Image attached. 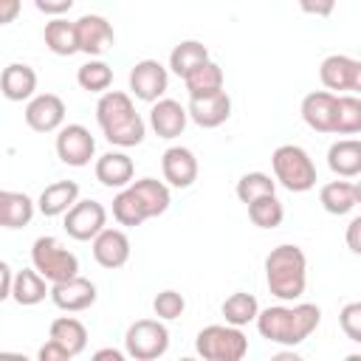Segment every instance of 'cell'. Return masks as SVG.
<instances>
[{"mask_svg": "<svg viewBox=\"0 0 361 361\" xmlns=\"http://www.w3.org/2000/svg\"><path fill=\"white\" fill-rule=\"evenodd\" d=\"M254 322H257L259 336L268 338L271 344L296 347L305 338H310V333L319 327L322 310H319V305L296 299V305H271V307L259 310Z\"/></svg>", "mask_w": 361, "mask_h": 361, "instance_id": "1", "label": "cell"}, {"mask_svg": "<svg viewBox=\"0 0 361 361\" xmlns=\"http://www.w3.org/2000/svg\"><path fill=\"white\" fill-rule=\"evenodd\" d=\"M96 121L104 133V138L113 147H138L147 135V124L141 113L135 110L130 93L124 90H104L96 102Z\"/></svg>", "mask_w": 361, "mask_h": 361, "instance_id": "2", "label": "cell"}, {"mask_svg": "<svg viewBox=\"0 0 361 361\" xmlns=\"http://www.w3.org/2000/svg\"><path fill=\"white\" fill-rule=\"evenodd\" d=\"M265 285L279 302L302 299L307 288V257L299 245L282 243L265 257Z\"/></svg>", "mask_w": 361, "mask_h": 361, "instance_id": "3", "label": "cell"}, {"mask_svg": "<svg viewBox=\"0 0 361 361\" xmlns=\"http://www.w3.org/2000/svg\"><path fill=\"white\" fill-rule=\"evenodd\" d=\"M274 180L288 192H310L316 186V164L299 144H279L271 155Z\"/></svg>", "mask_w": 361, "mask_h": 361, "instance_id": "4", "label": "cell"}, {"mask_svg": "<svg viewBox=\"0 0 361 361\" xmlns=\"http://www.w3.org/2000/svg\"><path fill=\"white\" fill-rule=\"evenodd\" d=\"M195 350L206 361H240L248 353V338L234 324H209L197 333Z\"/></svg>", "mask_w": 361, "mask_h": 361, "instance_id": "5", "label": "cell"}, {"mask_svg": "<svg viewBox=\"0 0 361 361\" xmlns=\"http://www.w3.org/2000/svg\"><path fill=\"white\" fill-rule=\"evenodd\" d=\"M31 265L39 276L48 282H62L79 274V259L73 251H68L56 237H37L31 245Z\"/></svg>", "mask_w": 361, "mask_h": 361, "instance_id": "6", "label": "cell"}, {"mask_svg": "<svg viewBox=\"0 0 361 361\" xmlns=\"http://www.w3.org/2000/svg\"><path fill=\"white\" fill-rule=\"evenodd\" d=\"M169 350V330L161 319H138L124 333V353L135 361H155Z\"/></svg>", "mask_w": 361, "mask_h": 361, "instance_id": "7", "label": "cell"}, {"mask_svg": "<svg viewBox=\"0 0 361 361\" xmlns=\"http://www.w3.org/2000/svg\"><path fill=\"white\" fill-rule=\"evenodd\" d=\"M319 79L330 93L361 90V62L347 54H330L319 65Z\"/></svg>", "mask_w": 361, "mask_h": 361, "instance_id": "8", "label": "cell"}, {"mask_svg": "<svg viewBox=\"0 0 361 361\" xmlns=\"http://www.w3.org/2000/svg\"><path fill=\"white\" fill-rule=\"evenodd\" d=\"M56 155L68 166H87L96 155V138L85 124H62L56 130Z\"/></svg>", "mask_w": 361, "mask_h": 361, "instance_id": "9", "label": "cell"}, {"mask_svg": "<svg viewBox=\"0 0 361 361\" xmlns=\"http://www.w3.org/2000/svg\"><path fill=\"white\" fill-rule=\"evenodd\" d=\"M65 231L68 237L87 243L107 226V209L99 200H76L65 214Z\"/></svg>", "mask_w": 361, "mask_h": 361, "instance_id": "10", "label": "cell"}, {"mask_svg": "<svg viewBox=\"0 0 361 361\" xmlns=\"http://www.w3.org/2000/svg\"><path fill=\"white\" fill-rule=\"evenodd\" d=\"M169 87V71L158 59H141L130 68V93L141 102H158Z\"/></svg>", "mask_w": 361, "mask_h": 361, "instance_id": "11", "label": "cell"}, {"mask_svg": "<svg viewBox=\"0 0 361 361\" xmlns=\"http://www.w3.org/2000/svg\"><path fill=\"white\" fill-rule=\"evenodd\" d=\"M48 296L51 302L65 310V313H82L87 310L93 302H96V285L85 276H71V279H62V282H51L48 288Z\"/></svg>", "mask_w": 361, "mask_h": 361, "instance_id": "12", "label": "cell"}, {"mask_svg": "<svg viewBox=\"0 0 361 361\" xmlns=\"http://www.w3.org/2000/svg\"><path fill=\"white\" fill-rule=\"evenodd\" d=\"M25 124L34 133H56L65 124V102L56 93H37L25 104Z\"/></svg>", "mask_w": 361, "mask_h": 361, "instance_id": "13", "label": "cell"}, {"mask_svg": "<svg viewBox=\"0 0 361 361\" xmlns=\"http://www.w3.org/2000/svg\"><path fill=\"white\" fill-rule=\"evenodd\" d=\"M73 25H76L79 51L87 54V56H99L116 42V31H113L110 20L102 17V14H82Z\"/></svg>", "mask_w": 361, "mask_h": 361, "instance_id": "14", "label": "cell"}, {"mask_svg": "<svg viewBox=\"0 0 361 361\" xmlns=\"http://www.w3.org/2000/svg\"><path fill=\"white\" fill-rule=\"evenodd\" d=\"M186 113H189V118H192L197 127L214 130V127H220V124L228 121V116H231V96H228L226 90H217V93H212V96L189 99Z\"/></svg>", "mask_w": 361, "mask_h": 361, "instance_id": "15", "label": "cell"}, {"mask_svg": "<svg viewBox=\"0 0 361 361\" xmlns=\"http://www.w3.org/2000/svg\"><path fill=\"white\" fill-rule=\"evenodd\" d=\"M93 259L107 268V271H116L121 265H127L130 259V237L121 231V228H102L93 240Z\"/></svg>", "mask_w": 361, "mask_h": 361, "instance_id": "16", "label": "cell"}, {"mask_svg": "<svg viewBox=\"0 0 361 361\" xmlns=\"http://www.w3.org/2000/svg\"><path fill=\"white\" fill-rule=\"evenodd\" d=\"M164 180L175 189H189L197 180V158L189 147H169L161 155Z\"/></svg>", "mask_w": 361, "mask_h": 361, "instance_id": "17", "label": "cell"}, {"mask_svg": "<svg viewBox=\"0 0 361 361\" xmlns=\"http://www.w3.org/2000/svg\"><path fill=\"white\" fill-rule=\"evenodd\" d=\"M302 121L316 133H336V93L313 90L302 99Z\"/></svg>", "mask_w": 361, "mask_h": 361, "instance_id": "18", "label": "cell"}, {"mask_svg": "<svg viewBox=\"0 0 361 361\" xmlns=\"http://www.w3.org/2000/svg\"><path fill=\"white\" fill-rule=\"evenodd\" d=\"M186 121H189V113L180 102L175 99H158L152 102V110H149V127L158 138H178L183 130H186Z\"/></svg>", "mask_w": 361, "mask_h": 361, "instance_id": "19", "label": "cell"}, {"mask_svg": "<svg viewBox=\"0 0 361 361\" xmlns=\"http://www.w3.org/2000/svg\"><path fill=\"white\" fill-rule=\"evenodd\" d=\"M93 172H96V180L102 186H107V189H124V186H130V180L135 175V164H133V158L127 152L110 149V152H104V155L96 158Z\"/></svg>", "mask_w": 361, "mask_h": 361, "instance_id": "20", "label": "cell"}, {"mask_svg": "<svg viewBox=\"0 0 361 361\" xmlns=\"http://www.w3.org/2000/svg\"><path fill=\"white\" fill-rule=\"evenodd\" d=\"M319 203L327 214H350L361 203V186L353 183L350 178L344 180H330L319 189Z\"/></svg>", "mask_w": 361, "mask_h": 361, "instance_id": "21", "label": "cell"}, {"mask_svg": "<svg viewBox=\"0 0 361 361\" xmlns=\"http://www.w3.org/2000/svg\"><path fill=\"white\" fill-rule=\"evenodd\" d=\"M37 90V71L25 62H11L0 73V93L8 102H28Z\"/></svg>", "mask_w": 361, "mask_h": 361, "instance_id": "22", "label": "cell"}, {"mask_svg": "<svg viewBox=\"0 0 361 361\" xmlns=\"http://www.w3.org/2000/svg\"><path fill=\"white\" fill-rule=\"evenodd\" d=\"M79 200V183L76 180H56V183H48L39 197H37V212L45 214V217H59L65 214L73 203Z\"/></svg>", "mask_w": 361, "mask_h": 361, "instance_id": "23", "label": "cell"}, {"mask_svg": "<svg viewBox=\"0 0 361 361\" xmlns=\"http://www.w3.org/2000/svg\"><path fill=\"white\" fill-rule=\"evenodd\" d=\"M327 166L338 178H358L361 175V141L341 138L327 149Z\"/></svg>", "mask_w": 361, "mask_h": 361, "instance_id": "24", "label": "cell"}, {"mask_svg": "<svg viewBox=\"0 0 361 361\" xmlns=\"http://www.w3.org/2000/svg\"><path fill=\"white\" fill-rule=\"evenodd\" d=\"M48 288H51V282L45 276H39L37 268H23L11 279V299L23 307H34L48 296Z\"/></svg>", "mask_w": 361, "mask_h": 361, "instance_id": "25", "label": "cell"}, {"mask_svg": "<svg viewBox=\"0 0 361 361\" xmlns=\"http://www.w3.org/2000/svg\"><path fill=\"white\" fill-rule=\"evenodd\" d=\"M48 338H54L59 347H65L71 358L82 355L85 347H87V330H85V324H82L79 319H73V316H59V319H54L51 327H48Z\"/></svg>", "mask_w": 361, "mask_h": 361, "instance_id": "26", "label": "cell"}, {"mask_svg": "<svg viewBox=\"0 0 361 361\" xmlns=\"http://www.w3.org/2000/svg\"><path fill=\"white\" fill-rule=\"evenodd\" d=\"M130 189H133V195L141 200L147 217H161V214L169 209V203H172L169 186H166L164 180L141 178V180H130Z\"/></svg>", "mask_w": 361, "mask_h": 361, "instance_id": "27", "label": "cell"}, {"mask_svg": "<svg viewBox=\"0 0 361 361\" xmlns=\"http://www.w3.org/2000/svg\"><path fill=\"white\" fill-rule=\"evenodd\" d=\"M37 203L25 192H8L3 189L0 200V228H23L31 223Z\"/></svg>", "mask_w": 361, "mask_h": 361, "instance_id": "28", "label": "cell"}, {"mask_svg": "<svg viewBox=\"0 0 361 361\" xmlns=\"http://www.w3.org/2000/svg\"><path fill=\"white\" fill-rule=\"evenodd\" d=\"M42 39H45V48L56 56H73L79 54V39H76V25L68 23L65 17H54L45 23V31H42Z\"/></svg>", "mask_w": 361, "mask_h": 361, "instance_id": "29", "label": "cell"}, {"mask_svg": "<svg viewBox=\"0 0 361 361\" xmlns=\"http://www.w3.org/2000/svg\"><path fill=\"white\" fill-rule=\"evenodd\" d=\"M183 85H186V93L189 99H197V96H212L217 90H223V68L212 59H206L203 65H197L195 71H189L183 76Z\"/></svg>", "mask_w": 361, "mask_h": 361, "instance_id": "30", "label": "cell"}, {"mask_svg": "<svg viewBox=\"0 0 361 361\" xmlns=\"http://www.w3.org/2000/svg\"><path fill=\"white\" fill-rule=\"evenodd\" d=\"M206 59H209V48H206L200 39H183V42H178V45L172 48V54H169V71L183 79L189 71H195V68L203 65Z\"/></svg>", "mask_w": 361, "mask_h": 361, "instance_id": "31", "label": "cell"}, {"mask_svg": "<svg viewBox=\"0 0 361 361\" xmlns=\"http://www.w3.org/2000/svg\"><path fill=\"white\" fill-rule=\"evenodd\" d=\"M220 313L226 319V324H234V327H245L248 322L257 319L259 313V302L254 293H245V290H237L231 293L223 305H220Z\"/></svg>", "mask_w": 361, "mask_h": 361, "instance_id": "32", "label": "cell"}, {"mask_svg": "<svg viewBox=\"0 0 361 361\" xmlns=\"http://www.w3.org/2000/svg\"><path fill=\"white\" fill-rule=\"evenodd\" d=\"M245 206H248V217H251V223L257 228H276L282 223V217H285V206L276 197V192L274 195H262V197H257V200H251Z\"/></svg>", "mask_w": 361, "mask_h": 361, "instance_id": "33", "label": "cell"}, {"mask_svg": "<svg viewBox=\"0 0 361 361\" xmlns=\"http://www.w3.org/2000/svg\"><path fill=\"white\" fill-rule=\"evenodd\" d=\"M336 133L355 135L361 133V99L353 93H336Z\"/></svg>", "mask_w": 361, "mask_h": 361, "instance_id": "34", "label": "cell"}, {"mask_svg": "<svg viewBox=\"0 0 361 361\" xmlns=\"http://www.w3.org/2000/svg\"><path fill=\"white\" fill-rule=\"evenodd\" d=\"M113 217H116L118 226H127V228L141 226L144 220H149L147 212H144V206H141V200L133 195L130 186H124V189L113 197Z\"/></svg>", "mask_w": 361, "mask_h": 361, "instance_id": "35", "label": "cell"}, {"mask_svg": "<svg viewBox=\"0 0 361 361\" xmlns=\"http://www.w3.org/2000/svg\"><path fill=\"white\" fill-rule=\"evenodd\" d=\"M76 82L87 93H104L113 85V68L102 59H90L76 71Z\"/></svg>", "mask_w": 361, "mask_h": 361, "instance_id": "36", "label": "cell"}, {"mask_svg": "<svg viewBox=\"0 0 361 361\" xmlns=\"http://www.w3.org/2000/svg\"><path fill=\"white\" fill-rule=\"evenodd\" d=\"M234 192H237V197L243 203H251V200H257L262 195H274L276 192V180L271 175H265V172H245L237 180V189Z\"/></svg>", "mask_w": 361, "mask_h": 361, "instance_id": "37", "label": "cell"}, {"mask_svg": "<svg viewBox=\"0 0 361 361\" xmlns=\"http://www.w3.org/2000/svg\"><path fill=\"white\" fill-rule=\"evenodd\" d=\"M152 310H155V316H158L161 322H172V319H180V316H183L186 299H183L178 290L166 288V290H161V293L152 299Z\"/></svg>", "mask_w": 361, "mask_h": 361, "instance_id": "38", "label": "cell"}, {"mask_svg": "<svg viewBox=\"0 0 361 361\" xmlns=\"http://www.w3.org/2000/svg\"><path fill=\"white\" fill-rule=\"evenodd\" d=\"M338 327L350 341H361V302H350L338 313Z\"/></svg>", "mask_w": 361, "mask_h": 361, "instance_id": "39", "label": "cell"}, {"mask_svg": "<svg viewBox=\"0 0 361 361\" xmlns=\"http://www.w3.org/2000/svg\"><path fill=\"white\" fill-rule=\"evenodd\" d=\"M296 3L305 14H313V17H330L336 8V0H296Z\"/></svg>", "mask_w": 361, "mask_h": 361, "instance_id": "40", "label": "cell"}, {"mask_svg": "<svg viewBox=\"0 0 361 361\" xmlns=\"http://www.w3.org/2000/svg\"><path fill=\"white\" fill-rule=\"evenodd\" d=\"M39 361H71V355H68V350L65 347H59L54 338H48L42 347H39Z\"/></svg>", "mask_w": 361, "mask_h": 361, "instance_id": "41", "label": "cell"}, {"mask_svg": "<svg viewBox=\"0 0 361 361\" xmlns=\"http://www.w3.org/2000/svg\"><path fill=\"white\" fill-rule=\"evenodd\" d=\"M34 6L42 11V14H51V17H62L71 6H73V0H34Z\"/></svg>", "mask_w": 361, "mask_h": 361, "instance_id": "42", "label": "cell"}, {"mask_svg": "<svg viewBox=\"0 0 361 361\" xmlns=\"http://www.w3.org/2000/svg\"><path fill=\"white\" fill-rule=\"evenodd\" d=\"M20 17V0H0V25H8Z\"/></svg>", "mask_w": 361, "mask_h": 361, "instance_id": "43", "label": "cell"}, {"mask_svg": "<svg viewBox=\"0 0 361 361\" xmlns=\"http://www.w3.org/2000/svg\"><path fill=\"white\" fill-rule=\"evenodd\" d=\"M11 279H14V271L8 268V262L0 259V302L11 296Z\"/></svg>", "mask_w": 361, "mask_h": 361, "instance_id": "44", "label": "cell"}, {"mask_svg": "<svg viewBox=\"0 0 361 361\" xmlns=\"http://www.w3.org/2000/svg\"><path fill=\"white\" fill-rule=\"evenodd\" d=\"M358 231H361V217H353L347 226V248L353 254H361V243H358Z\"/></svg>", "mask_w": 361, "mask_h": 361, "instance_id": "45", "label": "cell"}, {"mask_svg": "<svg viewBox=\"0 0 361 361\" xmlns=\"http://www.w3.org/2000/svg\"><path fill=\"white\" fill-rule=\"evenodd\" d=\"M127 353H121V350H113V347H104V350H96L93 353V358L96 361H104V358H113V361H121Z\"/></svg>", "mask_w": 361, "mask_h": 361, "instance_id": "46", "label": "cell"}]
</instances>
